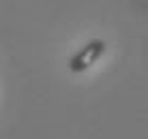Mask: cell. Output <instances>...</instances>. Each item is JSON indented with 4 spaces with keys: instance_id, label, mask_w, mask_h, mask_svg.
Masks as SVG:
<instances>
[{
    "instance_id": "obj_1",
    "label": "cell",
    "mask_w": 148,
    "mask_h": 139,
    "mask_svg": "<svg viewBox=\"0 0 148 139\" xmlns=\"http://www.w3.org/2000/svg\"><path fill=\"white\" fill-rule=\"evenodd\" d=\"M105 49H108L105 41H101V39L88 41V43H86L75 56H71L69 71H71V73H84V71H88L90 66L97 64V60L105 54Z\"/></svg>"
}]
</instances>
